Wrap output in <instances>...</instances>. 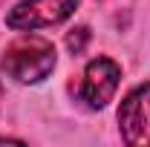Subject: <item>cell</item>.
I'll return each instance as SVG.
<instances>
[{
	"label": "cell",
	"mask_w": 150,
	"mask_h": 147,
	"mask_svg": "<svg viewBox=\"0 0 150 147\" xmlns=\"http://www.w3.org/2000/svg\"><path fill=\"white\" fill-rule=\"evenodd\" d=\"M75 6H78V0H23L6 15V26H12V29L55 26L72 15Z\"/></svg>",
	"instance_id": "cell-3"
},
{
	"label": "cell",
	"mask_w": 150,
	"mask_h": 147,
	"mask_svg": "<svg viewBox=\"0 0 150 147\" xmlns=\"http://www.w3.org/2000/svg\"><path fill=\"white\" fill-rule=\"evenodd\" d=\"M118 81H121L118 64L110 61V58H95V61L87 64V69H84L78 95H81V101L90 110H101V107H107V101L115 95Z\"/></svg>",
	"instance_id": "cell-4"
},
{
	"label": "cell",
	"mask_w": 150,
	"mask_h": 147,
	"mask_svg": "<svg viewBox=\"0 0 150 147\" xmlns=\"http://www.w3.org/2000/svg\"><path fill=\"white\" fill-rule=\"evenodd\" d=\"M0 141H18V144H23L20 139H12V136H0Z\"/></svg>",
	"instance_id": "cell-6"
},
{
	"label": "cell",
	"mask_w": 150,
	"mask_h": 147,
	"mask_svg": "<svg viewBox=\"0 0 150 147\" xmlns=\"http://www.w3.org/2000/svg\"><path fill=\"white\" fill-rule=\"evenodd\" d=\"M121 139L133 147H150V84H139L118 107Z\"/></svg>",
	"instance_id": "cell-2"
},
{
	"label": "cell",
	"mask_w": 150,
	"mask_h": 147,
	"mask_svg": "<svg viewBox=\"0 0 150 147\" xmlns=\"http://www.w3.org/2000/svg\"><path fill=\"white\" fill-rule=\"evenodd\" d=\"M87 43H90V29H87V26H75L72 32L67 35V49H69L72 55H81V52L87 49Z\"/></svg>",
	"instance_id": "cell-5"
},
{
	"label": "cell",
	"mask_w": 150,
	"mask_h": 147,
	"mask_svg": "<svg viewBox=\"0 0 150 147\" xmlns=\"http://www.w3.org/2000/svg\"><path fill=\"white\" fill-rule=\"evenodd\" d=\"M0 107H3V84H0Z\"/></svg>",
	"instance_id": "cell-7"
},
{
	"label": "cell",
	"mask_w": 150,
	"mask_h": 147,
	"mask_svg": "<svg viewBox=\"0 0 150 147\" xmlns=\"http://www.w3.org/2000/svg\"><path fill=\"white\" fill-rule=\"evenodd\" d=\"M0 66L18 84H40L55 69V46L46 37L23 35L6 46V52L0 58Z\"/></svg>",
	"instance_id": "cell-1"
}]
</instances>
